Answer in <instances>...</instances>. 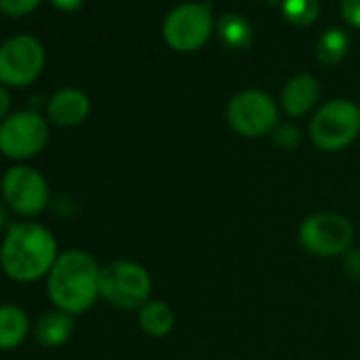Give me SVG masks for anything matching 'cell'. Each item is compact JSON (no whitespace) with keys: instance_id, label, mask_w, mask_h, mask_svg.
<instances>
[{"instance_id":"obj_14","label":"cell","mask_w":360,"mask_h":360,"mask_svg":"<svg viewBox=\"0 0 360 360\" xmlns=\"http://www.w3.org/2000/svg\"><path fill=\"white\" fill-rule=\"evenodd\" d=\"M30 333V318L20 305H0V349L20 347Z\"/></svg>"},{"instance_id":"obj_17","label":"cell","mask_w":360,"mask_h":360,"mask_svg":"<svg viewBox=\"0 0 360 360\" xmlns=\"http://www.w3.org/2000/svg\"><path fill=\"white\" fill-rule=\"evenodd\" d=\"M345 53H347V37H345V32L333 28V30L324 32L318 39V45H316L318 62H322L326 66H335L345 58Z\"/></svg>"},{"instance_id":"obj_5","label":"cell","mask_w":360,"mask_h":360,"mask_svg":"<svg viewBox=\"0 0 360 360\" xmlns=\"http://www.w3.org/2000/svg\"><path fill=\"white\" fill-rule=\"evenodd\" d=\"M354 225L339 212H314L299 225L297 238L305 252L320 259L343 257L354 246Z\"/></svg>"},{"instance_id":"obj_26","label":"cell","mask_w":360,"mask_h":360,"mask_svg":"<svg viewBox=\"0 0 360 360\" xmlns=\"http://www.w3.org/2000/svg\"><path fill=\"white\" fill-rule=\"evenodd\" d=\"M358 108H360V104H358Z\"/></svg>"},{"instance_id":"obj_12","label":"cell","mask_w":360,"mask_h":360,"mask_svg":"<svg viewBox=\"0 0 360 360\" xmlns=\"http://www.w3.org/2000/svg\"><path fill=\"white\" fill-rule=\"evenodd\" d=\"M318 100H320V83L307 72L292 77L280 94L282 110L292 119L314 110Z\"/></svg>"},{"instance_id":"obj_19","label":"cell","mask_w":360,"mask_h":360,"mask_svg":"<svg viewBox=\"0 0 360 360\" xmlns=\"http://www.w3.org/2000/svg\"><path fill=\"white\" fill-rule=\"evenodd\" d=\"M269 136L274 146H278L280 150H295L301 144V131L295 123H278Z\"/></svg>"},{"instance_id":"obj_10","label":"cell","mask_w":360,"mask_h":360,"mask_svg":"<svg viewBox=\"0 0 360 360\" xmlns=\"http://www.w3.org/2000/svg\"><path fill=\"white\" fill-rule=\"evenodd\" d=\"M45 68V49L30 34L11 37L0 45V85L26 87Z\"/></svg>"},{"instance_id":"obj_3","label":"cell","mask_w":360,"mask_h":360,"mask_svg":"<svg viewBox=\"0 0 360 360\" xmlns=\"http://www.w3.org/2000/svg\"><path fill=\"white\" fill-rule=\"evenodd\" d=\"M153 278L148 269L129 259H117L100 271V297L117 309H140L150 301Z\"/></svg>"},{"instance_id":"obj_23","label":"cell","mask_w":360,"mask_h":360,"mask_svg":"<svg viewBox=\"0 0 360 360\" xmlns=\"http://www.w3.org/2000/svg\"><path fill=\"white\" fill-rule=\"evenodd\" d=\"M9 110H11V96L5 85H0V123L9 117Z\"/></svg>"},{"instance_id":"obj_6","label":"cell","mask_w":360,"mask_h":360,"mask_svg":"<svg viewBox=\"0 0 360 360\" xmlns=\"http://www.w3.org/2000/svg\"><path fill=\"white\" fill-rule=\"evenodd\" d=\"M229 127L242 138H261L280 123V108L274 98L261 89H246L236 94L225 110Z\"/></svg>"},{"instance_id":"obj_20","label":"cell","mask_w":360,"mask_h":360,"mask_svg":"<svg viewBox=\"0 0 360 360\" xmlns=\"http://www.w3.org/2000/svg\"><path fill=\"white\" fill-rule=\"evenodd\" d=\"M43 0H0V11L9 18H24L30 15Z\"/></svg>"},{"instance_id":"obj_13","label":"cell","mask_w":360,"mask_h":360,"mask_svg":"<svg viewBox=\"0 0 360 360\" xmlns=\"http://www.w3.org/2000/svg\"><path fill=\"white\" fill-rule=\"evenodd\" d=\"M75 333V316L56 309L45 316H41L34 324V337L45 347H60L66 341H70Z\"/></svg>"},{"instance_id":"obj_7","label":"cell","mask_w":360,"mask_h":360,"mask_svg":"<svg viewBox=\"0 0 360 360\" xmlns=\"http://www.w3.org/2000/svg\"><path fill=\"white\" fill-rule=\"evenodd\" d=\"M47 142L49 123L37 110H18L0 123V153L9 159H32Z\"/></svg>"},{"instance_id":"obj_15","label":"cell","mask_w":360,"mask_h":360,"mask_svg":"<svg viewBox=\"0 0 360 360\" xmlns=\"http://www.w3.org/2000/svg\"><path fill=\"white\" fill-rule=\"evenodd\" d=\"M138 324L148 337L161 339V337H167L174 330L176 316H174V309L165 301L150 299L148 303H144L138 309Z\"/></svg>"},{"instance_id":"obj_4","label":"cell","mask_w":360,"mask_h":360,"mask_svg":"<svg viewBox=\"0 0 360 360\" xmlns=\"http://www.w3.org/2000/svg\"><path fill=\"white\" fill-rule=\"evenodd\" d=\"M360 136L358 104L337 98L322 104L309 121V138L316 148L337 153L347 148Z\"/></svg>"},{"instance_id":"obj_9","label":"cell","mask_w":360,"mask_h":360,"mask_svg":"<svg viewBox=\"0 0 360 360\" xmlns=\"http://www.w3.org/2000/svg\"><path fill=\"white\" fill-rule=\"evenodd\" d=\"M214 28L208 5L185 3L176 7L163 22V39L169 49L191 53L206 45Z\"/></svg>"},{"instance_id":"obj_16","label":"cell","mask_w":360,"mask_h":360,"mask_svg":"<svg viewBox=\"0 0 360 360\" xmlns=\"http://www.w3.org/2000/svg\"><path fill=\"white\" fill-rule=\"evenodd\" d=\"M217 34H219L221 43L233 51L248 49L252 45V39H255L252 26L242 15H236V13H227L219 20Z\"/></svg>"},{"instance_id":"obj_1","label":"cell","mask_w":360,"mask_h":360,"mask_svg":"<svg viewBox=\"0 0 360 360\" xmlns=\"http://www.w3.org/2000/svg\"><path fill=\"white\" fill-rule=\"evenodd\" d=\"M58 257L53 233L39 223L11 225L0 246V267L11 280L24 284L49 276Z\"/></svg>"},{"instance_id":"obj_2","label":"cell","mask_w":360,"mask_h":360,"mask_svg":"<svg viewBox=\"0 0 360 360\" xmlns=\"http://www.w3.org/2000/svg\"><path fill=\"white\" fill-rule=\"evenodd\" d=\"M100 271L102 267L87 250L62 252L47 276L51 303L70 316L85 314L100 297Z\"/></svg>"},{"instance_id":"obj_11","label":"cell","mask_w":360,"mask_h":360,"mask_svg":"<svg viewBox=\"0 0 360 360\" xmlns=\"http://www.w3.org/2000/svg\"><path fill=\"white\" fill-rule=\"evenodd\" d=\"M91 102L85 91L66 87L56 91L47 102V119L60 127H75L87 119Z\"/></svg>"},{"instance_id":"obj_22","label":"cell","mask_w":360,"mask_h":360,"mask_svg":"<svg viewBox=\"0 0 360 360\" xmlns=\"http://www.w3.org/2000/svg\"><path fill=\"white\" fill-rule=\"evenodd\" d=\"M341 15L345 24L360 28V0H341Z\"/></svg>"},{"instance_id":"obj_8","label":"cell","mask_w":360,"mask_h":360,"mask_svg":"<svg viewBox=\"0 0 360 360\" xmlns=\"http://www.w3.org/2000/svg\"><path fill=\"white\" fill-rule=\"evenodd\" d=\"M3 200L7 206L26 219H34L43 214L49 206V183L45 176L30 165L9 167L3 176Z\"/></svg>"},{"instance_id":"obj_24","label":"cell","mask_w":360,"mask_h":360,"mask_svg":"<svg viewBox=\"0 0 360 360\" xmlns=\"http://www.w3.org/2000/svg\"><path fill=\"white\" fill-rule=\"evenodd\" d=\"M53 7L64 11V13H72V11H79L83 7L85 0H51Z\"/></svg>"},{"instance_id":"obj_25","label":"cell","mask_w":360,"mask_h":360,"mask_svg":"<svg viewBox=\"0 0 360 360\" xmlns=\"http://www.w3.org/2000/svg\"><path fill=\"white\" fill-rule=\"evenodd\" d=\"M11 225H9V206L7 202L0 198V231H7Z\"/></svg>"},{"instance_id":"obj_18","label":"cell","mask_w":360,"mask_h":360,"mask_svg":"<svg viewBox=\"0 0 360 360\" xmlns=\"http://www.w3.org/2000/svg\"><path fill=\"white\" fill-rule=\"evenodd\" d=\"M282 13L288 24H292L297 28H305L318 20L320 3L318 0H284Z\"/></svg>"},{"instance_id":"obj_21","label":"cell","mask_w":360,"mask_h":360,"mask_svg":"<svg viewBox=\"0 0 360 360\" xmlns=\"http://www.w3.org/2000/svg\"><path fill=\"white\" fill-rule=\"evenodd\" d=\"M343 271L349 280L360 284V248H352L347 250L343 257Z\"/></svg>"}]
</instances>
